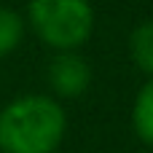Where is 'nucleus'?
<instances>
[{"label":"nucleus","instance_id":"f257e3e1","mask_svg":"<svg viewBox=\"0 0 153 153\" xmlns=\"http://www.w3.org/2000/svg\"><path fill=\"white\" fill-rule=\"evenodd\" d=\"M67 132V113L51 94H22L0 108V153H54Z\"/></svg>","mask_w":153,"mask_h":153},{"label":"nucleus","instance_id":"f03ea898","mask_svg":"<svg viewBox=\"0 0 153 153\" xmlns=\"http://www.w3.org/2000/svg\"><path fill=\"white\" fill-rule=\"evenodd\" d=\"M27 27L51 51H78L94 32L89 0H30Z\"/></svg>","mask_w":153,"mask_h":153},{"label":"nucleus","instance_id":"7ed1b4c3","mask_svg":"<svg viewBox=\"0 0 153 153\" xmlns=\"http://www.w3.org/2000/svg\"><path fill=\"white\" fill-rule=\"evenodd\" d=\"M46 83L56 100H78L91 86V65L81 51H54L46 65Z\"/></svg>","mask_w":153,"mask_h":153},{"label":"nucleus","instance_id":"20e7f679","mask_svg":"<svg viewBox=\"0 0 153 153\" xmlns=\"http://www.w3.org/2000/svg\"><path fill=\"white\" fill-rule=\"evenodd\" d=\"M129 56L134 67H140L148 78H153V19L140 22L129 32Z\"/></svg>","mask_w":153,"mask_h":153},{"label":"nucleus","instance_id":"39448f33","mask_svg":"<svg viewBox=\"0 0 153 153\" xmlns=\"http://www.w3.org/2000/svg\"><path fill=\"white\" fill-rule=\"evenodd\" d=\"M132 126H134V134L145 145H153V78H148L143 83V89L134 97V105H132Z\"/></svg>","mask_w":153,"mask_h":153},{"label":"nucleus","instance_id":"423d86ee","mask_svg":"<svg viewBox=\"0 0 153 153\" xmlns=\"http://www.w3.org/2000/svg\"><path fill=\"white\" fill-rule=\"evenodd\" d=\"M24 32H27L24 16L19 11H13V8L0 5V59L3 56H11L22 46Z\"/></svg>","mask_w":153,"mask_h":153}]
</instances>
